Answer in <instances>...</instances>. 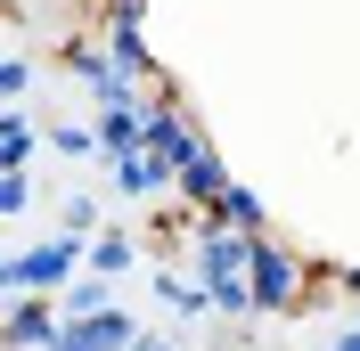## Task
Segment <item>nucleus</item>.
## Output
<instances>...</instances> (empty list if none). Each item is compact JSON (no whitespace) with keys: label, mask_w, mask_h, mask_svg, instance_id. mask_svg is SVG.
<instances>
[{"label":"nucleus","mask_w":360,"mask_h":351,"mask_svg":"<svg viewBox=\"0 0 360 351\" xmlns=\"http://www.w3.org/2000/svg\"><path fill=\"white\" fill-rule=\"evenodd\" d=\"M17 204H25V180H17V172H0V213H17Z\"/></svg>","instance_id":"obj_7"},{"label":"nucleus","mask_w":360,"mask_h":351,"mask_svg":"<svg viewBox=\"0 0 360 351\" xmlns=\"http://www.w3.org/2000/svg\"><path fill=\"white\" fill-rule=\"evenodd\" d=\"M213 213H221V220H238V229H254V220H262V204H254L246 188H221V204H213Z\"/></svg>","instance_id":"obj_6"},{"label":"nucleus","mask_w":360,"mask_h":351,"mask_svg":"<svg viewBox=\"0 0 360 351\" xmlns=\"http://www.w3.org/2000/svg\"><path fill=\"white\" fill-rule=\"evenodd\" d=\"M344 351H360V335H344Z\"/></svg>","instance_id":"obj_9"},{"label":"nucleus","mask_w":360,"mask_h":351,"mask_svg":"<svg viewBox=\"0 0 360 351\" xmlns=\"http://www.w3.org/2000/svg\"><path fill=\"white\" fill-rule=\"evenodd\" d=\"M180 188H188V197H205V204H221V188H229V180H221V164L197 147L188 164H180Z\"/></svg>","instance_id":"obj_3"},{"label":"nucleus","mask_w":360,"mask_h":351,"mask_svg":"<svg viewBox=\"0 0 360 351\" xmlns=\"http://www.w3.org/2000/svg\"><path fill=\"white\" fill-rule=\"evenodd\" d=\"M25 82H33V74H25V66H8V58H0V98H17Z\"/></svg>","instance_id":"obj_8"},{"label":"nucleus","mask_w":360,"mask_h":351,"mask_svg":"<svg viewBox=\"0 0 360 351\" xmlns=\"http://www.w3.org/2000/svg\"><path fill=\"white\" fill-rule=\"evenodd\" d=\"M8 343H17V351H49V343H58V319H49L41 303H33V310H17V327H8Z\"/></svg>","instance_id":"obj_4"},{"label":"nucleus","mask_w":360,"mask_h":351,"mask_svg":"<svg viewBox=\"0 0 360 351\" xmlns=\"http://www.w3.org/2000/svg\"><path fill=\"white\" fill-rule=\"evenodd\" d=\"M25 155H33V131H25L17 114H0V172H17Z\"/></svg>","instance_id":"obj_5"},{"label":"nucleus","mask_w":360,"mask_h":351,"mask_svg":"<svg viewBox=\"0 0 360 351\" xmlns=\"http://www.w3.org/2000/svg\"><path fill=\"white\" fill-rule=\"evenodd\" d=\"M66 270H74V245L58 237V245H33V253H8V262H0V286L33 294V286H58Z\"/></svg>","instance_id":"obj_1"},{"label":"nucleus","mask_w":360,"mask_h":351,"mask_svg":"<svg viewBox=\"0 0 360 351\" xmlns=\"http://www.w3.org/2000/svg\"><path fill=\"white\" fill-rule=\"evenodd\" d=\"M139 351H164V343H139Z\"/></svg>","instance_id":"obj_10"},{"label":"nucleus","mask_w":360,"mask_h":351,"mask_svg":"<svg viewBox=\"0 0 360 351\" xmlns=\"http://www.w3.org/2000/svg\"><path fill=\"white\" fill-rule=\"evenodd\" d=\"M254 303H287V294H295V262H287V253H270V245H254Z\"/></svg>","instance_id":"obj_2"}]
</instances>
